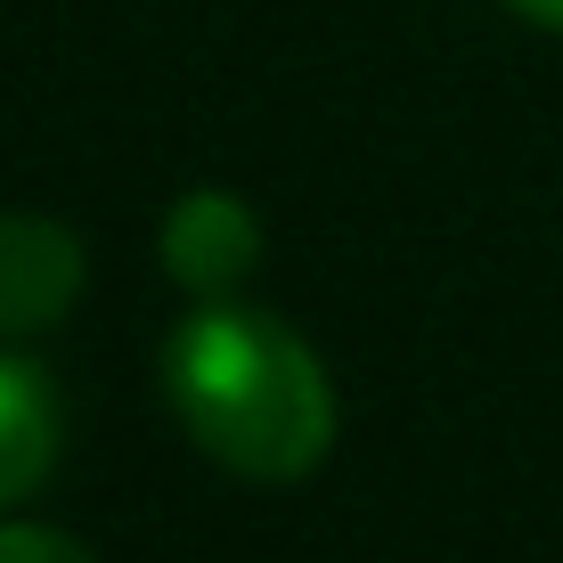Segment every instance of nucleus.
I'll return each mask as SVG.
<instances>
[{
  "instance_id": "obj_1",
  "label": "nucleus",
  "mask_w": 563,
  "mask_h": 563,
  "mask_svg": "<svg viewBox=\"0 0 563 563\" xmlns=\"http://www.w3.org/2000/svg\"><path fill=\"white\" fill-rule=\"evenodd\" d=\"M164 393L188 441L245 482H310L335 450V384L319 352L229 295L164 343Z\"/></svg>"
},
{
  "instance_id": "obj_2",
  "label": "nucleus",
  "mask_w": 563,
  "mask_h": 563,
  "mask_svg": "<svg viewBox=\"0 0 563 563\" xmlns=\"http://www.w3.org/2000/svg\"><path fill=\"white\" fill-rule=\"evenodd\" d=\"M164 269L188 286L197 302H221L238 295V278L262 262V221L245 197H229V188H188L180 205L164 212Z\"/></svg>"
},
{
  "instance_id": "obj_3",
  "label": "nucleus",
  "mask_w": 563,
  "mask_h": 563,
  "mask_svg": "<svg viewBox=\"0 0 563 563\" xmlns=\"http://www.w3.org/2000/svg\"><path fill=\"white\" fill-rule=\"evenodd\" d=\"M82 295V245L49 212H0V335L57 327Z\"/></svg>"
},
{
  "instance_id": "obj_4",
  "label": "nucleus",
  "mask_w": 563,
  "mask_h": 563,
  "mask_svg": "<svg viewBox=\"0 0 563 563\" xmlns=\"http://www.w3.org/2000/svg\"><path fill=\"white\" fill-rule=\"evenodd\" d=\"M57 450H66V409H57V384L33 360L0 352V507L33 498L49 482Z\"/></svg>"
},
{
  "instance_id": "obj_5",
  "label": "nucleus",
  "mask_w": 563,
  "mask_h": 563,
  "mask_svg": "<svg viewBox=\"0 0 563 563\" xmlns=\"http://www.w3.org/2000/svg\"><path fill=\"white\" fill-rule=\"evenodd\" d=\"M0 563H90L66 531H42V522H0Z\"/></svg>"
},
{
  "instance_id": "obj_6",
  "label": "nucleus",
  "mask_w": 563,
  "mask_h": 563,
  "mask_svg": "<svg viewBox=\"0 0 563 563\" xmlns=\"http://www.w3.org/2000/svg\"><path fill=\"white\" fill-rule=\"evenodd\" d=\"M507 9L522 25H539V33H563V0H507Z\"/></svg>"
}]
</instances>
